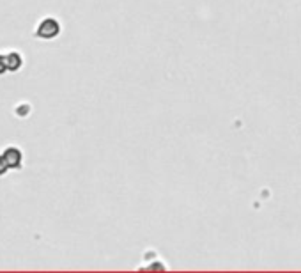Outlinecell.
Listing matches in <instances>:
<instances>
[{"instance_id": "obj_1", "label": "cell", "mask_w": 301, "mask_h": 273, "mask_svg": "<svg viewBox=\"0 0 301 273\" xmlns=\"http://www.w3.org/2000/svg\"><path fill=\"white\" fill-rule=\"evenodd\" d=\"M59 23L53 18H48V20H45L43 23L39 25V29H37V36L39 37H46V39H50V37H55L59 34Z\"/></svg>"}, {"instance_id": "obj_2", "label": "cell", "mask_w": 301, "mask_h": 273, "mask_svg": "<svg viewBox=\"0 0 301 273\" xmlns=\"http://www.w3.org/2000/svg\"><path fill=\"white\" fill-rule=\"evenodd\" d=\"M5 162H7L9 167H20V160H21V155L18 149H14V147H11V149H7L4 155Z\"/></svg>"}, {"instance_id": "obj_3", "label": "cell", "mask_w": 301, "mask_h": 273, "mask_svg": "<svg viewBox=\"0 0 301 273\" xmlns=\"http://www.w3.org/2000/svg\"><path fill=\"white\" fill-rule=\"evenodd\" d=\"M20 64H21V59H20V55H16V53H11V55L5 59V66H9V70L11 71L18 70Z\"/></svg>"}, {"instance_id": "obj_4", "label": "cell", "mask_w": 301, "mask_h": 273, "mask_svg": "<svg viewBox=\"0 0 301 273\" xmlns=\"http://www.w3.org/2000/svg\"><path fill=\"white\" fill-rule=\"evenodd\" d=\"M7 167H9V165H7V162H5V158H4V156H0V176L4 174Z\"/></svg>"}, {"instance_id": "obj_5", "label": "cell", "mask_w": 301, "mask_h": 273, "mask_svg": "<svg viewBox=\"0 0 301 273\" xmlns=\"http://www.w3.org/2000/svg\"><path fill=\"white\" fill-rule=\"evenodd\" d=\"M5 70V57H0V73Z\"/></svg>"}]
</instances>
